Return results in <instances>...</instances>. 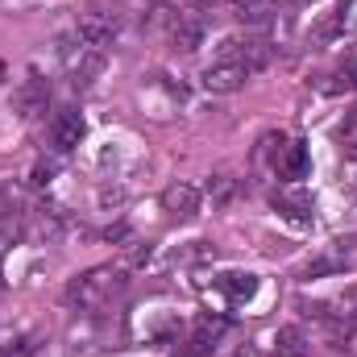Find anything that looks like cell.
<instances>
[{"label":"cell","mask_w":357,"mask_h":357,"mask_svg":"<svg viewBox=\"0 0 357 357\" xmlns=\"http://www.w3.org/2000/svg\"><path fill=\"white\" fill-rule=\"evenodd\" d=\"M125 287H129L125 266H91V270L75 274V278L67 282V303H71L75 312L100 316V312H108V307L125 295Z\"/></svg>","instance_id":"cell-1"},{"label":"cell","mask_w":357,"mask_h":357,"mask_svg":"<svg viewBox=\"0 0 357 357\" xmlns=\"http://www.w3.org/2000/svg\"><path fill=\"white\" fill-rule=\"evenodd\" d=\"M220 63H237L250 75L254 71H266L270 63H274V42H270L266 33H254V29L233 33V38L220 42Z\"/></svg>","instance_id":"cell-2"},{"label":"cell","mask_w":357,"mask_h":357,"mask_svg":"<svg viewBox=\"0 0 357 357\" xmlns=\"http://www.w3.org/2000/svg\"><path fill=\"white\" fill-rule=\"evenodd\" d=\"M258 158H270V171L274 178H282V183H299V178H307V146L303 142H287V137H262V150H258Z\"/></svg>","instance_id":"cell-3"},{"label":"cell","mask_w":357,"mask_h":357,"mask_svg":"<svg viewBox=\"0 0 357 357\" xmlns=\"http://www.w3.org/2000/svg\"><path fill=\"white\" fill-rule=\"evenodd\" d=\"M63 67H67L71 84L88 88L91 79L104 71V50L100 46H88L84 38H71V42H63Z\"/></svg>","instance_id":"cell-4"},{"label":"cell","mask_w":357,"mask_h":357,"mask_svg":"<svg viewBox=\"0 0 357 357\" xmlns=\"http://www.w3.org/2000/svg\"><path fill=\"white\" fill-rule=\"evenodd\" d=\"M121 33V13L116 8H91L79 17V25H75V38H84L88 46H112V38Z\"/></svg>","instance_id":"cell-5"},{"label":"cell","mask_w":357,"mask_h":357,"mask_svg":"<svg viewBox=\"0 0 357 357\" xmlns=\"http://www.w3.org/2000/svg\"><path fill=\"white\" fill-rule=\"evenodd\" d=\"M84 133H88V125H84L79 108H59V112H54V121H50V142H54L59 154H71V150L84 142Z\"/></svg>","instance_id":"cell-6"},{"label":"cell","mask_w":357,"mask_h":357,"mask_svg":"<svg viewBox=\"0 0 357 357\" xmlns=\"http://www.w3.org/2000/svg\"><path fill=\"white\" fill-rule=\"evenodd\" d=\"M233 17H237L245 29H254V33L278 29V21H282V13H278V0H237Z\"/></svg>","instance_id":"cell-7"},{"label":"cell","mask_w":357,"mask_h":357,"mask_svg":"<svg viewBox=\"0 0 357 357\" xmlns=\"http://www.w3.org/2000/svg\"><path fill=\"white\" fill-rule=\"evenodd\" d=\"M245 79H250V71H241L237 63H220V59L199 75L204 91H212V96H233V91L245 88Z\"/></svg>","instance_id":"cell-8"},{"label":"cell","mask_w":357,"mask_h":357,"mask_svg":"<svg viewBox=\"0 0 357 357\" xmlns=\"http://www.w3.org/2000/svg\"><path fill=\"white\" fill-rule=\"evenodd\" d=\"M199 187H191V183H171L167 191H162V208H167V216H175V220H195L199 216Z\"/></svg>","instance_id":"cell-9"},{"label":"cell","mask_w":357,"mask_h":357,"mask_svg":"<svg viewBox=\"0 0 357 357\" xmlns=\"http://www.w3.org/2000/svg\"><path fill=\"white\" fill-rule=\"evenodd\" d=\"M307 316H316V320H341V324H357V287H345V291H337L333 299L312 303V312H307Z\"/></svg>","instance_id":"cell-10"},{"label":"cell","mask_w":357,"mask_h":357,"mask_svg":"<svg viewBox=\"0 0 357 357\" xmlns=\"http://www.w3.org/2000/svg\"><path fill=\"white\" fill-rule=\"evenodd\" d=\"M46 104H50V88H46V79H42L38 71H29L25 84H21V91H17V108H21V116L29 121V116L46 112Z\"/></svg>","instance_id":"cell-11"},{"label":"cell","mask_w":357,"mask_h":357,"mask_svg":"<svg viewBox=\"0 0 357 357\" xmlns=\"http://www.w3.org/2000/svg\"><path fill=\"white\" fill-rule=\"evenodd\" d=\"M345 266H357V233H354V237L333 241V254L307 270V278H312V274H337V270H345Z\"/></svg>","instance_id":"cell-12"},{"label":"cell","mask_w":357,"mask_h":357,"mask_svg":"<svg viewBox=\"0 0 357 357\" xmlns=\"http://www.w3.org/2000/svg\"><path fill=\"white\" fill-rule=\"evenodd\" d=\"M312 354V337L299 324H287L274 333V357H307Z\"/></svg>","instance_id":"cell-13"},{"label":"cell","mask_w":357,"mask_h":357,"mask_svg":"<svg viewBox=\"0 0 357 357\" xmlns=\"http://www.w3.org/2000/svg\"><path fill=\"white\" fill-rule=\"evenodd\" d=\"M225 328H229L225 320H216V316H199V320H195V328H191V341H187V345L204 357L216 341H220V337H225Z\"/></svg>","instance_id":"cell-14"},{"label":"cell","mask_w":357,"mask_h":357,"mask_svg":"<svg viewBox=\"0 0 357 357\" xmlns=\"http://www.w3.org/2000/svg\"><path fill=\"white\" fill-rule=\"evenodd\" d=\"M220 291H225L233 303L254 299V291H258V274H225V278H220Z\"/></svg>","instance_id":"cell-15"},{"label":"cell","mask_w":357,"mask_h":357,"mask_svg":"<svg viewBox=\"0 0 357 357\" xmlns=\"http://www.w3.org/2000/svg\"><path fill=\"white\" fill-rule=\"evenodd\" d=\"M274 208L282 212V216H291V220H312V199H303V195H274Z\"/></svg>","instance_id":"cell-16"},{"label":"cell","mask_w":357,"mask_h":357,"mask_svg":"<svg viewBox=\"0 0 357 357\" xmlns=\"http://www.w3.org/2000/svg\"><path fill=\"white\" fill-rule=\"evenodd\" d=\"M208 195H212V204H229V199L237 195V178H233V175H212Z\"/></svg>","instance_id":"cell-17"},{"label":"cell","mask_w":357,"mask_h":357,"mask_svg":"<svg viewBox=\"0 0 357 357\" xmlns=\"http://www.w3.org/2000/svg\"><path fill=\"white\" fill-rule=\"evenodd\" d=\"M337 142H341V150L349 154V158H357V108L341 121V129H337Z\"/></svg>","instance_id":"cell-18"},{"label":"cell","mask_w":357,"mask_h":357,"mask_svg":"<svg viewBox=\"0 0 357 357\" xmlns=\"http://www.w3.org/2000/svg\"><path fill=\"white\" fill-rule=\"evenodd\" d=\"M4 357H38V341L33 337H13L4 345Z\"/></svg>","instance_id":"cell-19"},{"label":"cell","mask_w":357,"mask_h":357,"mask_svg":"<svg viewBox=\"0 0 357 357\" xmlns=\"http://www.w3.org/2000/svg\"><path fill=\"white\" fill-rule=\"evenodd\" d=\"M341 75H345V88H357V59L345 67V71H341Z\"/></svg>","instance_id":"cell-20"},{"label":"cell","mask_w":357,"mask_h":357,"mask_svg":"<svg viewBox=\"0 0 357 357\" xmlns=\"http://www.w3.org/2000/svg\"><path fill=\"white\" fill-rule=\"evenodd\" d=\"M171 357H199V354H195L191 345H183V349H178V354H171Z\"/></svg>","instance_id":"cell-21"}]
</instances>
